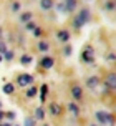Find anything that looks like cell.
<instances>
[{"label": "cell", "mask_w": 116, "mask_h": 126, "mask_svg": "<svg viewBox=\"0 0 116 126\" xmlns=\"http://www.w3.org/2000/svg\"><path fill=\"white\" fill-rule=\"evenodd\" d=\"M96 120L101 123V125H115V118L113 114L104 113V111H98L96 113Z\"/></svg>", "instance_id": "cell-1"}, {"label": "cell", "mask_w": 116, "mask_h": 126, "mask_svg": "<svg viewBox=\"0 0 116 126\" xmlns=\"http://www.w3.org/2000/svg\"><path fill=\"white\" fill-rule=\"evenodd\" d=\"M81 58H83L85 63H93L95 62V50H93L91 47H88V48L81 53Z\"/></svg>", "instance_id": "cell-2"}, {"label": "cell", "mask_w": 116, "mask_h": 126, "mask_svg": "<svg viewBox=\"0 0 116 126\" xmlns=\"http://www.w3.org/2000/svg\"><path fill=\"white\" fill-rule=\"evenodd\" d=\"M104 85H106V88H110V90H116V73H110L106 76Z\"/></svg>", "instance_id": "cell-3"}, {"label": "cell", "mask_w": 116, "mask_h": 126, "mask_svg": "<svg viewBox=\"0 0 116 126\" xmlns=\"http://www.w3.org/2000/svg\"><path fill=\"white\" fill-rule=\"evenodd\" d=\"M33 81V76L28 75V73H23V75L18 76V85L23 88V86H27V85H30V83Z\"/></svg>", "instance_id": "cell-4"}, {"label": "cell", "mask_w": 116, "mask_h": 126, "mask_svg": "<svg viewBox=\"0 0 116 126\" xmlns=\"http://www.w3.org/2000/svg\"><path fill=\"white\" fill-rule=\"evenodd\" d=\"M98 85H100V78H98V76H90V78L86 80V86L91 88V90H95Z\"/></svg>", "instance_id": "cell-5"}, {"label": "cell", "mask_w": 116, "mask_h": 126, "mask_svg": "<svg viewBox=\"0 0 116 126\" xmlns=\"http://www.w3.org/2000/svg\"><path fill=\"white\" fill-rule=\"evenodd\" d=\"M78 18L81 20V22H83V23H86V22H88V20H90V12H88V8H83V10H81V12L78 13Z\"/></svg>", "instance_id": "cell-6"}, {"label": "cell", "mask_w": 116, "mask_h": 126, "mask_svg": "<svg viewBox=\"0 0 116 126\" xmlns=\"http://www.w3.org/2000/svg\"><path fill=\"white\" fill-rule=\"evenodd\" d=\"M53 63H55V60H53V58H50V57H45L43 58V60H42V63H40V65H42V66H43V68H52L53 66Z\"/></svg>", "instance_id": "cell-7"}, {"label": "cell", "mask_w": 116, "mask_h": 126, "mask_svg": "<svg viewBox=\"0 0 116 126\" xmlns=\"http://www.w3.org/2000/svg\"><path fill=\"white\" fill-rule=\"evenodd\" d=\"M50 113H52L53 116L61 114V106H60V105H57V103H52V105H50Z\"/></svg>", "instance_id": "cell-8"}, {"label": "cell", "mask_w": 116, "mask_h": 126, "mask_svg": "<svg viewBox=\"0 0 116 126\" xmlns=\"http://www.w3.org/2000/svg\"><path fill=\"white\" fill-rule=\"evenodd\" d=\"M32 18H33L32 12H25V13L20 15V22H22V23H28V22H32Z\"/></svg>", "instance_id": "cell-9"}, {"label": "cell", "mask_w": 116, "mask_h": 126, "mask_svg": "<svg viewBox=\"0 0 116 126\" xmlns=\"http://www.w3.org/2000/svg\"><path fill=\"white\" fill-rule=\"evenodd\" d=\"M81 88H80V86H73V88H71V96H73V98H75V100H81Z\"/></svg>", "instance_id": "cell-10"}, {"label": "cell", "mask_w": 116, "mask_h": 126, "mask_svg": "<svg viewBox=\"0 0 116 126\" xmlns=\"http://www.w3.org/2000/svg\"><path fill=\"white\" fill-rule=\"evenodd\" d=\"M65 8H66V12H73L76 8V0H66L65 2Z\"/></svg>", "instance_id": "cell-11"}, {"label": "cell", "mask_w": 116, "mask_h": 126, "mask_svg": "<svg viewBox=\"0 0 116 126\" xmlns=\"http://www.w3.org/2000/svg\"><path fill=\"white\" fill-rule=\"evenodd\" d=\"M40 7H42L43 10H50L53 7V0H42V2H40Z\"/></svg>", "instance_id": "cell-12"}, {"label": "cell", "mask_w": 116, "mask_h": 126, "mask_svg": "<svg viewBox=\"0 0 116 126\" xmlns=\"http://www.w3.org/2000/svg\"><path fill=\"white\" fill-rule=\"evenodd\" d=\"M58 38L61 40V42H68L70 40V33L66 30H63V32H58Z\"/></svg>", "instance_id": "cell-13"}, {"label": "cell", "mask_w": 116, "mask_h": 126, "mask_svg": "<svg viewBox=\"0 0 116 126\" xmlns=\"http://www.w3.org/2000/svg\"><path fill=\"white\" fill-rule=\"evenodd\" d=\"M43 118H45L43 108H37V110H35V120H43Z\"/></svg>", "instance_id": "cell-14"}, {"label": "cell", "mask_w": 116, "mask_h": 126, "mask_svg": "<svg viewBox=\"0 0 116 126\" xmlns=\"http://www.w3.org/2000/svg\"><path fill=\"white\" fill-rule=\"evenodd\" d=\"M68 110H70V111L75 114V116H76V114H80V108H78L75 103H70V105H68Z\"/></svg>", "instance_id": "cell-15"}, {"label": "cell", "mask_w": 116, "mask_h": 126, "mask_svg": "<svg viewBox=\"0 0 116 126\" xmlns=\"http://www.w3.org/2000/svg\"><path fill=\"white\" fill-rule=\"evenodd\" d=\"M104 8H106V10H115L116 8V2L115 0H108V2L104 3Z\"/></svg>", "instance_id": "cell-16"}, {"label": "cell", "mask_w": 116, "mask_h": 126, "mask_svg": "<svg viewBox=\"0 0 116 126\" xmlns=\"http://www.w3.org/2000/svg\"><path fill=\"white\" fill-rule=\"evenodd\" d=\"M48 48H50L48 42H40V43H38V50L40 51H48Z\"/></svg>", "instance_id": "cell-17"}, {"label": "cell", "mask_w": 116, "mask_h": 126, "mask_svg": "<svg viewBox=\"0 0 116 126\" xmlns=\"http://www.w3.org/2000/svg\"><path fill=\"white\" fill-rule=\"evenodd\" d=\"M3 93H7V94H12L13 93V85H3Z\"/></svg>", "instance_id": "cell-18"}, {"label": "cell", "mask_w": 116, "mask_h": 126, "mask_svg": "<svg viewBox=\"0 0 116 126\" xmlns=\"http://www.w3.org/2000/svg\"><path fill=\"white\" fill-rule=\"evenodd\" d=\"M83 25H85V23L78 18V15H76V17H75V22H73V27H75V28H81Z\"/></svg>", "instance_id": "cell-19"}, {"label": "cell", "mask_w": 116, "mask_h": 126, "mask_svg": "<svg viewBox=\"0 0 116 126\" xmlns=\"http://www.w3.org/2000/svg\"><path fill=\"white\" fill-rule=\"evenodd\" d=\"M30 62H32V57H30V55H23V57H22V63H23V65H28Z\"/></svg>", "instance_id": "cell-20"}, {"label": "cell", "mask_w": 116, "mask_h": 126, "mask_svg": "<svg viewBox=\"0 0 116 126\" xmlns=\"http://www.w3.org/2000/svg\"><path fill=\"white\" fill-rule=\"evenodd\" d=\"M25 126H35V118H25Z\"/></svg>", "instance_id": "cell-21"}, {"label": "cell", "mask_w": 116, "mask_h": 126, "mask_svg": "<svg viewBox=\"0 0 116 126\" xmlns=\"http://www.w3.org/2000/svg\"><path fill=\"white\" fill-rule=\"evenodd\" d=\"M35 94H37V88H30L28 91H27V96H28V98H32V96H35Z\"/></svg>", "instance_id": "cell-22"}, {"label": "cell", "mask_w": 116, "mask_h": 126, "mask_svg": "<svg viewBox=\"0 0 116 126\" xmlns=\"http://www.w3.org/2000/svg\"><path fill=\"white\" fill-rule=\"evenodd\" d=\"M106 60H108V62H110V63L116 62V55H115V53H110V55H108V57H106Z\"/></svg>", "instance_id": "cell-23"}, {"label": "cell", "mask_w": 116, "mask_h": 126, "mask_svg": "<svg viewBox=\"0 0 116 126\" xmlns=\"http://www.w3.org/2000/svg\"><path fill=\"white\" fill-rule=\"evenodd\" d=\"M3 57H5V60H12V58H13V53H12V51H8V50H7L5 53H3Z\"/></svg>", "instance_id": "cell-24"}, {"label": "cell", "mask_w": 116, "mask_h": 126, "mask_svg": "<svg viewBox=\"0 0 116 126\" xmlns=\"http://www.w3.org/2000/svg\"><path fill=\"white\" fill-rule=\"evenodd\" d=\"M27 28H28V30H35V28H37V25H35V23H33V22H28V23H27Z\"/></svg>", "instance_id": "cell-25"}, {"label": "cell", "mask_w": 116, "mask_h": 126, "mask_svg": "<svg viewBox=\"0 0 116 126\" xmlns=\"http://www.w3.org/2000/svg\"><path fill=\"white\" fill-rule=\"evenodd\" d=\"M12 10H13V12H18V10H20V3H18V2H15V3L12 5Z\"/></svg>", "instance_id": "cell-26"}, {"label": "cell", "mask_w": 116, "mask_h": 126, "mask_svg": "<svg viewBox=\"0 0 116 126\" xmlns=\"http://www.w3.org/2000/svg\"><path fill=\"white\" fill-rule=\"evenodd\" d=\"M3 116H5L7 120H13V118H15V113H12V111H10V113H5Z\"/></svg>", "instance_id": "cell-27"}, {"label": "cell", "mask_w": 116, "mask_h": 126, "mask_svg": "<svg viewBox=\"0 0 116 126\" xmlns=\"http://www.w3.org/2000/svg\"><path fill=\"white\" fill-rule=\"evenodd\" d=\"M45 93H46V86H42V101H45Z\"/></svg>", "instance_id": "cell-28"}, {"label": "cell", "mask_w": 116, "mask_h": 126, "mask_svg": "<svg viewBox=\"0 0 116 126\" xmlns=\"http://www.w3.org/2000/svg\"><path fill=\"white\" fill-rule=\"evenodd\" d=\"M33 35H35V37H42V30H40V28H35V30H33Z\"/></svg>", "instance_id": "cell-29"}, {"label": "cell", "mask_w": 116, "mask_h": 126, "mask_svg": "<svg viewBox=\"0 0 116 126\" xmlns=\"http://www.w3.org/2000/svg\"><path fill=\"white\" fill-rule=\"evenodd\" d=\"M5 51H7L5 43H2V42H0V53H5Z\"/></svg>", "instance_id": "cell-30"}, {"label": "cell", "mask_w": 116, "mask_h": 126, "mask_svg": "<svg viewBox=\"0 0 116 126\" xmlns=\"http://www.w3.org/2000/svg\"><path fill=\"white\" fill-rule=\"evenodd\" d=\"M57 8L60 10V12H63V10H66V8H65V3H60V5H58Z\"/></svg>", "instance_id": "cell-31"}, {"label": "cell", "mask_w": 116, "mask_h": 126, "mask_svg": "<svg viewBox=\"0 0 116 126\" xmlns=\"http://www.w3.org/2000/svg\"><path fill=\"white\" fill-rule=\"evenodd\" d=\"M70 48H71V47H66V48H65V53H66V55H70V53H71Z\"/></svg>", "instance_id": "cell-32"}, {"label": "cell", "mask_w": 116, "mask_h": 126, "mask_svg": "<svg viewBox=\"0 0 116 126\" xmlns=\"http://www.w3.org/2000/svg\"><path fill=\"white\" fill-rule=\"evenodd\" d=\"M3 114H5V113H2V111H0V120H2V118H3Z\"/></svg>", "instance_id": "cell-33"}, {"label": "cell", "mask_w": 116, "mask_h": 126, "mask_svg": "<svg viewBox=\"0 0 116 126\" xmlns=\"http://www.w3.org/2000/svg\"><path fill=\"white\" fill-rule=\"evenodd\" d=\"M2 126H10V125H2Z\"/></svg>", "instance_id": "cell-34"}, {"label": "cell", "mask_w": 116, "mask_h": 126, "mask_svg": "<svg viewBox=\"0 0 116 126\" xmlns=\"http://www.w3.org/2000/svg\"><path fill=\"white\" fill-rule=\"evenodd\" d=\"M0 35H2V28H0Z\"/></svg>", "instance_id": "cell-35"}, {"label": "cell", "mask_w": 116, "mask_h": 126, "mask_svg": "<svg viewBox=\"0 0 116 126\" xmlns=\"http://www.w3.org/2000/svg\"><path fill=\"white\" fill-rule=\"evenodd\" d=\"M43 126H50V125H43Z\"/></svg>", "instance_id": "cell-36"}, {"label": "cell", "mask_w": 116, "mask_h": 126, "mask_svg": "<svg viewBox=\"0 0 116 126\" xmlns=\"http://www.w3.org/2000/svg\"><path fill=\"white\" fill-rule=\"evenodd\" d=\"M0 62H2V57H0Z\"/></svg>", "instance_id": "cell-37"}, {"label": "cell", "mask_w": 116, "mask_h": 126, "mask_svg": "<svg viewBox=\"0 0 116 126\" xmlns=\"http://www.w3.org/2000/svg\"><path fill=\"white\" fill-rule=\"evenodd\" d=\"M91 126H96V125H91Z\"/></svg>", "instance_id": "cell-38"}, {"label": "cell", "mask_w": 116, "mask_h": 126, "mask_svg": "<svg viewBox=\"0 0 116 126\" xmlns=\"http://www.w3.org/2000/svg\"><path fill=\"white\" fill-rule=\"evenodd\" d=\"M0 106H2V103H0Z\"/></svg>", "instance_id": "cell-39"}, {"label": "cell", "mask_w": 116, "mask_h": 126, "mask_svg": "<svg viewBox=\"0 0 116 126\" xmlns=\"http://www.w3.org/2000/svg\"><path fill=\"white\" fill-rule=\"evenodd\" d=\"M0 126H2V125H0Z\"/></svg>", "instance_id": "cell-40"}]
</instances>
